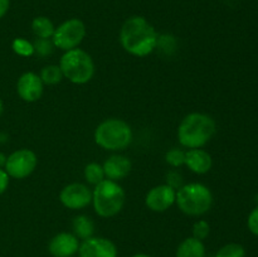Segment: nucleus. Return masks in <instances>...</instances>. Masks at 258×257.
<instances>
[{"instance_id": "nucleus-2", "label": "nucleus", "mask_w": 258, "mask_h": 257, "mask_svg": "<svg viewBox=\"0 0 258 257\" xmlns=\"http://www.w3.org/2000/svg\"><path fill=\"white\" fill-rule=\"evenodd\" d=\"M216 121L207 113L193 112L181 120L178 128L179 143L188 149H202L216 134Z\"/></svg>"}, {"instance_id": "nucleus-27", "label": "nucleus", "mask_w": 258, "mask_h": 257, "mask_svg": "<svg viewBox=\"0 0 258 257\" xmlns=\"http://www.w3.org/2000/svg\"><path fill=\"white\" fill-rule=\"evenodd\" d=\"M9 178L10 176L8 175L7 171L3 170V169L0 168V196L8 189V185H9Z\"/></svg>"}, {"instance_id": "nucleus-9", "label": "nucleus", "mask_w": 258, "mask_h": 257, "mask_svg": "<svg viewBox=\"0 0 258 257\" xmlns=\"http://www.w3.org/2000/svg\"><path fill=\"white\" fill-rule=\"evenodd\" d=\"M59 201L66 208L77 211L86 208L92 202V191L82 183L68 184L60 190Z\"/></svg>"}, {"instance_id": "nucleus-24", "label": "nucleus", "mask_w": 258, "mask_h": 257, "mask_svg": "<svg viewBox=\"0 0 258 257\" xmlns=\"http://www.w3.org/2000/svg\"><path fill=\"white\" fill-rule=\"evenodd\" d=\"M209 232H211V226L207 221H198L194 223L193 226V237L194 238L199 239V241H203L207 237L209 236Z\"/></svg>"}, {"instance_id": "nucleus-1", "label": "nucleus", "mask_w": 258, "mask_h": 257, "mask_svg": "<svg viewBox=\"0 0 258 257\" xmlns=\"http://www.w3.org/2000/svg\"><path fill=\"white\" fill-rule=\"evenodd\" d=\"M159 42L155 28L143 17H131L122 24L120 43L123 49L135 57H146Z\"/></svg>"}, {"instance_id": "nucleus-22", "label": "nucleus", "mask_w": 258, "mask_h": 257, "mask_svg": "<svg viewBox=\"0 0 258 257\" xmlns=\"http://www.w3.org/2000/svg\"><path fill=\"white\" fill-rule=\"evenodd\" d=\"M12 48L18 55H22V57H30V55L34 54L33 43L24 39V38H15L12 43Z\"/></svg>"}, {"instance_id": "nucleus-20", "label": "nucleus", "mask_w": 258, "mask_h": 257, "mask_svg": "<svg viewBox=\"0 0 258 257\" xmlns=\"http://www.w3.org/2000/svg\"><path fill=\"white\" fill-rule=\"evenodd\" d=\"M85 178L88 183L93 184V185L101 183L105 179V173H103L102 165H100L97 163H90L88 165H86Z\"/></svg>"}, {"instance_id": "nucleus-32", "label": "nucleus", "mask_w": 258, "mask_h": 257, "mask_svg": "<svg viewBox=\"0 0 258 257\" xmlns=\"http://www.w3.org/2000/svg\"><path fill=\"white\" fill-rule=\"evenodd\" d=\"M257 202H258V194H257Z\"/></svg>"}, {"instance_id": "nucleus-31", "label": "nucleus", "mask_w": 258, "mask_h": 257, "mask_svg": "<svg viewBox=\"0 0 258 257\" xmlns=\"http://www.w3.org/2000/svg\"><path fill=\"white\" fill-rule=\"evenodd\" d=\"M3 111H4V105H3V101H2V98H0V116H2Z\"/></svg>"}, {"instance_id": "nucleus-28", "label": "nucleus", "mask_w": 258, "mask_h": 257, "mask_svg": "<svg viewBox=\"0 0 258 257\" xmlns=\"http://www.w3.org/2000/svg\"><path fill=\"white\" fill-rule=\"evenodd\" d=\"M10 7V0H0V19L8 13Z\"/></svg>"}, {"instance_id": "nucleus-17", "label": "nucleus", "mask_w": 258, "mask_h": 257, "mask_svg": "<svg viewBox=\"0 0 258 257\" xmlns=\"http://www.w3.org/2000/svg\"><path fill=\"white\" fill-rule=\"evenodd\" d=\"M73 232H75V236L77 238L81 239H87L90 237L93 236V232H95V223H93L92 219L88 216H77L73 219Z\"/></svg>"}, {"instance_id": "nucleus-8", "label": "nucleus", "mask_w": 258, "mask_h": 257, "mask_svg": "<svg viewBox=\"0 0 258 257\" xmlns=\"http://www.w3.org/2000/svg\"><path fill=\"white\" fill-rule=\"evenodd\" d=\"M38 159L34 151L29 149H20L7 158L5 171L15 179H24L29 176L37 168Z\"/></svg>"}, {"instance_id": "nucleus-12", "label": "nucleus", "mask_w": 258, "mask_h": 257, "mask_svg": "<svg viewBox=\"0 0 258 257\" xmlns=\"http://www.w3.org/2000/svg\"><path fill=\"white\" fill-rule=\"evenodd\" d=\"M43 86L40 77L34 72H25L19 77L17 83V92L25 102H35L43 95Z\"/></svg>"}, {"instance_id": "nucleus-13", "label": "nucleus", "mask_w": 258, "mask_h": 257, "mask_svg": "<svg viewBox=\"0 0 258 257\" xmlns=\"http://www.w3.org/2000/svg\"><path fill=\"white\" fill-rule=\"evenodd\" d=\"M80 248V239L70 232H60L50 239L48 251L53 257L73 256Z\"/></svg>"}, {"instance_id": "nucleus-7", "label": "nucleus", "mask_w": 258, "mask_h": 257, "mask_svg": "<svg viewBox=\"0 0 258 257\" xmlns=\"http://www.w3.org/2000/svg\"><path fill=\"white\" fill-rule=\"evenodd\" d=\"M86 37V25L81 19L73 18L63 22L62 24L55 28L53 33L52 42L54 47L59 49L67 50L75 49L82 43Z\"/></svg>"}, {"instance_id": "nucleus-18", "label": "nucleus", "mask_w": 258, "mask_h": 257, "mask_svg": "<svg viewBox=\"0 0 258 257\" xmlns=\"http://www.w3.org/2000/svg\"><path fill=\"white\" fill-rule=\"evenodd\" d=\"M32 30L35 37L42 38V39H49L53 37L55 28L52 20L48 19L47 17H37L32 22Z\"/></svg>"}, {"instance_id": "nucleus-25", "label": "nucleus", "mask_w": 258, "mask_h": 257, "mask_svg": "<svg viewBox=\"0 0 258 257\" xmlns=\"http://www.w3.org/2000/svg\"><path fill=\"white\" fill-rule=\"evenodd\" d=\"M33 45H34V53H38L42 57L50 54L54 47L53 42H50L49 39H42V38H38Z\"/></svg>"}, {"instance_id": "nucleus-23", "label": "nucleus", "mask_w": 258, "mask_h": 257, "mask_svg": "<svg viewBox=\"0 0 258 257\" xmlns=\"http://www.w3.org/2000/svg\"><path fill=\"white\" fill-rule=\"evenodd\" d=\"M165 160L169 165L174 166V168L183 165L184 161H185V151L176 148L171 149V150H169L168 153H166Z\"/></svg>"}, {"instance_id": "nucleus-11", "label": "nucleus", "mask_w": 258, "mask_h": 257, "mask_svg": "<svg viewBox=\"0 0 258 257\" xmlns=\"http://www.w3.org/2000/svg\"><path fill=\"white\" fill-rule=\"evenodd\" d=\"M176 191L169 184L156 185L148 191L145 204L153 212H165L175 203Z\"/></svg>"}, {"instance_id": "nucleus-4", "label": "nucleus", "mask_w": 258, "mask_h": 257, "mask_svg": "<svg viewBox=\"0 0 258 257\" xmlns=\"http://www.w3.org/2000/svg\"><path fill=\"white\" fill-rule=\"evenodd\" d=\"M95 141L105 150H125L133 141V130L123 120L107 118L96 127Z\"/></svg>"}, {"instance_id": "nucleus-30", "label": "nucleus", "mask_w": 258, "mask_h": 257, "mask_svg": "<svg viewBox=\"0 0 258 257\" xmlns=\"http://www.w3.org/2000/svg\"><path fill=\"white\" fill-rule=\"evenodd\" d=\"M133 257H151V256H149V254H146V253H136V254H134Z\"/></svg>"}, {"instance_id": "nucleus-26", "label": "nucleus", "mask_w": 258, "mask_h": 257, "mask_svg": "<svg viewBox=\"0 0 258 257\" xmlns=\"http://www.w3.org/2000/svg\"><path fill=\"white\" fill-rule=\"evenodd\" d=\"M247 226H248L251 233H253L254 236H258V207H256L249 213L248 219H247Z\"/></svg>"}, {"instance_id": "nucleus-10", "label": "nucleus", "mask_w": 258, "mask_h": 257, "mask_svg": "<svg viewBox=\"0 0 258 257\" xmlns=\"http://www.w3.org/2000/svg\"><path fill=\"white\" fill-rule=\"evenodd\" d=\"M78 254L80 257H117V248L111 239L92 236L80 243Z\"/></svg>"}, {"instance_id": "nucleus-29", "label": "nucleus", "mask_w": 258, "mask_h": 257, "mask_svg": "<svg viewBox=\"0 0 258 257\" xmlns=\"http://www.w3.org/2000/svg\"><path fill=\"white\" fill-rule=\"evenodd\" d=\"M5 163H7V156L3 153H0V168L5 166Z\"/></svg>"}, {"instance_id": "nucleus-19", "label": "nucleus", "mask_w": 258, "mask_h": 257, "mask_svg": "<svg viewBox=\"0 0 258 257\" xmlns=\"http://www.w3.org/2000/svg\"><path fill=\"white\" fill-rule=\"evenodd\" d=\"M40 80L45 85H57L63 80V73L60 71L59 66L49 65L43 67L42 72H40Z\"/></svg>"}, {"instance_id": "nucleus-3", "label": "nucleus", "mask_w": 258, "mask_h": 257, "mask_svg": "<svg viewBox=\"0 0 258 257\" xmlns=\"http://www.w3.org/2000/svg\"><path fill=\"white\" fill-rule=\"evenodd\" d=\"M126 194L117 181L103 179L96 184L92 191V203L95 212L102 218H111L121 212L125 204Z\"/></svg>"}, {"instance_id": "nucleus-15", "label": "nucleus", "mask_w": 258, "mask_h": 257, "mask_svg": "<svg viewBox=\"0 0 258 257\" xmlns=\"http://www.w3.org/2000/svg\"><path fill=\"white\" fill-rule=\"evenodd\" d=\"M186 166L196 174H206L208 173L213 165V160L208 151L203 149H189L185 151V161Z\"/></svg>"}, {"instance_id": "nucleus-16", "label": "nucleus", "mask_w": 258, "mask_h": 257, "mask_svg": "<svg viewBox=\"0 0 258 257\" xmlns=\"http://www.w3.org/2000/svg\"><path fill=\"white\" fill-rule=\"evenodd\" d=\"M175 257H206L203 241H199L194 237L185 238L179 244Z\"/></svg>"}, {"instance_id": "nucleus-33", "label": "nucleus", "mask_w": 258, "mask_h": 257, "mask_svg": "<svg viewBox=\"0 0 258 257\" xmlns=\"http://www.w3.org/2000/svg\"><path fill=\"white\" fill-rule=\"evenodd\" d=\"M70 257H73V256H70Z\"/></svg>"}, {"instance_id": "nucleus-14", "label": "nucleus", "mask_w": 258, "mask_h": 257, "mask_svg": "<svg viewBox=\"0 0 258 257\" xmlns=\"http://www.w3.org/2000/svg\"><path fill=\"white\" fill-rule=\"evenodd\" d=\"M105 178L118 181L125 179L131 171L130 159L123 155H112L102 165Z\"/></svg>"}, {"instance_id": "nucleus-5", "label": "nucleus", "mask_w": 258, "mask_h": 257, "mask_svg": "<svg viewBox=\"0 0 258 257\" xmlns=\"http://www.w3.org/2000/svg\"><path fill=\"white\" fill-rule=\"evenodd\" d=\"M175 202L183 213L198 217L207 213L213 204V194L201 183H189L176 191Z\"/></svg>"}, {"instance_id": "nucleus-21", "label": "nucleus", "mask_w": 258, "mask_h": 257, "mask_svg": "<svg viewBox=\"0 0 258 257\" xmlns=\"http://www.w3.org/2000/svg\"><path fill=\"white\" fill-rule=\"evenodd\" d=\"M214 257H246V249L239 243H228L221 247Z\"/></svg>"}, {"instance_id": "nucleus-6", "label": "nucleus", "mask_w": 258, "mask_h": 257, "mask_svg": "<svg viewBox=\"0 0 258 257\" xmlns=\"http://www.w3.org/2000/svg\"><path fill=\"white\" fill-rule=\"evenodd\" d=\"M59 68L63 77L76 85H85L95 75V63L92 57L80 48L64 52L59 60Z\"/></svg>"}]
</instances>
